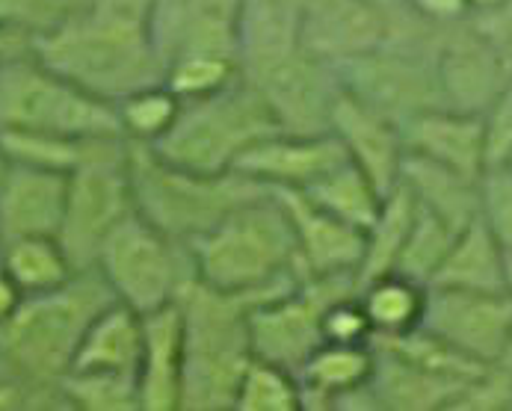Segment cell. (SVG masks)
Returning <instances> with one entry per match:
<instances>
[{"mask_svg":"<svg viewBox=\"0 0 512 411\" xmlns=\"http://www.w3.org/2000/svg\"><path fill=\"white\" fill-rule=\"evenodd\" d=\"M279 131L282 125L264 95L240 74L217 92L184 98L172 128L148 148L175 166L222 175L234 172L252 145Z\"/></svg>","mask_w":512,"mask_h":411,"instance_id":"cell-4","label":"cell"},{"mask_svg":"<svg viewBox=\"0 0 512 411\" xmlns=\"http://www.w3.org/2000/svg\"><path fill=\"white\" fill-rule=\"evenodd\" d=\"M373 343L376 352V370L370 379V391L376 400V409L400 411H433L453 409L462 391L474 382H462L453 376H444L439 370L391 349L382 343Z\"/></svg>","mask_w":512,"mask_h":411,"instance_id":"cell-21","label":"cell"},{"mask_svg":"<svg viewBox=\"0 0 512 411\" xmlns=\"http://www.w3.org/2000/svg\"><path fill=\"white\" fill-rule=\"evenodd\" d=\"M267 296L225 293L190 278L175 305L184 323L181 411H231L237 385L252 364L249 311Z\"/></svg>","mask_w":512,"mask_h":411,"instance_id":"cell-3","label":"cell"},{"mask_svg":"<svg viewBox=\"0 0 512 411\" xmlns=\"http://www.w3.org/2000/svg\"><path fill=\"white\" fill-rule=\"evenodd\" d=\"M193 278L243 296H276L302 281L291 216L270 190L187 243Z\"/></svg>","mask_w":512,"mask_h":411,"instance_id":"cell-2","label":"cell"},{"mask_svg":"<svg viewBox=\"0 0 512 411\" xmlns=\"http://www.w3.org/2000/svg\"><path fill=\"white\" fill-rule=\"evenodd\" d=\"M234 411H302V388L296 373L252 358L237 385Z\"/></svg>","mask_w":512,"mask_h":411,"instance_id":"cell-33","label":"cell"},{"mask_svg":"<svg viewBox=\"0 0 512 411\" xmlns=\"http://www.w3.org/2000/svg\"><path fill=\"white\" fill-rule=\"evenodd\" d=\"M474 24L483 30V36L495 45V51L504 57L507 69L512 71V0L501 3L498 9L492 12H483V15H471Z\"/></svg>","mask_w":512,"mask_h":411,"instance_id":"cell-38","label":"cell"},{"mask_svg":"<svg viewBox=\"0 0 512 411\" xmlns=\"http://www.w3.org/2000/svg\"><path fill=\"white\" fill-rule=\"evenodd\" d=\"M459 231L462 228H453L447 219H441L439 213L415 202V219H412L409 237L400 249L394 273H403L421 284H430V278L439 270V264L444 261V255Z\"/></svg>","mask_w":512,"mask_h":411,"instance_id":"cell-32","label":"cell"},{"mask_svg":"<svg viewBox=\"0 0 512 411\" xmlns=\"http://www.w3.org/2000/svg\"><path fill=\"white\" fill-rule=\"evenodd\" d=\"M391 12L370 0H302V45L341 66L385 42Z\"/></svg>","mask_w":512,"mask_h":411,"instance_id":"cell-17","label":"cell"},{"mask_svg":"<svg viewBox=\"0 0 512 411\" xmlns=\"http://www.w3.org/2000/svg\"><path fill=\"white\" fill-rule=\"evenodd\" d=\"M184 323L178 305L143 314V352L137 367L140 411H181Z\"/></svg>","mask_w":512,"mask_h":411,"instance_id":"cell-20","label":"cell"},{"mask_svg":"<svg viewBox=\"0 0 512 411\" xmlns=\"http://www.w3.org/2000/svg\"><path fill=\"white\" fill-rule=\"evenodd\" d=\"M92 270L104 278L113 299L137 314L172 305L193 278L187 246L166 237L137 210L104 240Z\"/></svg>","mask_w":512,"mask_h":411,"instance_id":"cell-9","label":"cell"},{"mask_svg":"<svg viewBox=\"0 0 512 411\" xmlns=\"http://www.w3.org/2000/svg\"><path fill=\"white\" fill-rule=\"evenodd\" d=\"M436 74L444 107L483 113L512 71L474 18L447 24L436 42Z\"/></svg>","mask_w":512,"mask_h":411,"instance_id":"cell-13","label":"cell"},{"mask_svg":"<svg viewBox=\"0 0 512 411\" xmlns=\"http://www.w3.org/2000/svg\"><path fill=\"white\" fill-rule=\"evenodd\" d=\"M480 219L512 264V166H489L480 178Z\"/></svg>","mask_w":512,"mask_h":411,"instance_id":"cell-35","label":"cell"},{"mask_svg":"<svg viewBox=\"0 0 512 411\" xmlns=\"http://www.w3.org/2000/svg\"><path fill=\"white\" fill-rule=\"evenodd\" d=\"M510 166H512V163H510Z\"/></svg>","mask_w":512,"mask_h":411,"instance_id":"cell-46","label":"cell"},{"mask_svg":"<svg viewBox=\"0 0 512 411\" xmlns=\"http://www.w3.org/2000/svg\"><path fill=\"white\" fill-rule=\"evenodd\" d=\"M486 134V169L512 163V74L492 104L480 113Z\"/></svg>","mask_w":512,"mask_h":411,"instance_id":"cell-37","label":"cell"},{"mask_svg":"<svg viewBox=\"0 0 512 411\" xmlns=\"http://www.w3.org/2000/svg\"><path fill=\"white\" fill-rule=\"evenodd\" d=\"M128 175L134 210L178 243H190L243 202L270 193L240 172H193L154 154L148 145H128Z\"/></svg>","mask_w":512,"mask_h":411,"instance_id":"cell-5","label":"cell"},{"mask_svg":"<svg viewBox=\"0 0 512 411\" xmlns=\"http://www.w3.org/2000/svg\"><path fill=\"white\" fill-rule=\"evenodd\" d=\"M302 193L317 207L329 210L332 216H338V219H344L362 231L376 219L382 199H385V193L353 160L341 163L338 169H332L329 175H323L320 181H314Z\"/></svg>","mask_w":512,"mask_h":411,"instance_id":"cell-28","label":"cell"},{"mask_svg":"<svg viewBox=\"0 0 512 411\" xmlns=\"http://www.w3.org/2000/svg\"><path fill=\"white\" fill-rule=\"evenodd\" d=\"M178 110H181V98L163 80L116 101L122 137L137 145H154L172 128Z\"/></svg>","mask_w":512,"mask_h":411,"instance_id":"cell-30","label":"cell"},{"mask_svg":"<svg viewBox=\"0 0 512 411\" xmlns=\"http://www.w3.org/2000/svg\"><path fill=\"white\" fill-rule=\"evenodd\" d=\"M291 216L302 278H356L365 261V231L317 207L302 190H273Z\"/></svg>","mask_w":512,"mask_h":411,"instance_id":"cell-14","label":"cell"},{"mask_svg":"<svg viewBox=\"0 0 512 411\" xmlns=\"http://www.w3.org/2000/svg\"><path fill=\"white\" fill-rule=\"evenodd\" d=\"M412 219H415V199L403 184H397L382 199L376 219L365 228V261L359 270V284H365L376 275L394 273L400 249L409 237Z\"/></svg>","mask_w":512,"mask_h":411,"instance_id":"cell-29","label":"cell"},{"mask_svg":"<svg viewBox=\"0 0 512 411\" xmlns=\"http://www.w3.org/2000/svg\"><path fill=\"white\" fill-rule=\"evenodd\" d=\"M427 287L456 290H510V261L480 213L453 237Z\"/></svg>","mask_w":512,"mask_h":411,"instance_id":"cell-23","label":"cell"},{"mask_svg":"<svg viewBox=\"0 0 512 411\" xmlns=\"http://www.w3.org/2000/svg\"><path fill=\"white\" fill-rule=\"evenodd\" d=\"M501 3H507V0H471V12H474V15H483V12L498 9Z\"/></svg>","mask_w":512,"mask_h":411,"instance_id":"cell-42","label":"cell"},{"mask_svg":"<svg viewBox=\"0 0 512 411\" xmlns=\"http://www.w3.org/2000/svg\"><path fill=\"white\" fill-rule=\"evenodd\" d=\"M30 39H33V33H30V30L0 24V60H3V57H9V54H15V51L30 48Z\"/></svg>","mask_w":512,"mask_h":411,"instance_id":"cell-41","label":"cell"},{"mask_svg":"<svg viewBox=\"0 0 512 411\" xmlns=\"http://www.w3.org/2000/svg\"><path fill=\"white\" fill-rule=\"evenodd\" d=\"M436 42H418L406 27L397 24V12H391L385 42L335 66L338 80L347 92L403 125L415 113L444 107L436 74Z\"/></svg>","mask_w":512,"mask_h":411,"instance_id":"cell-7","label":"cell"},{"mask_svg":"<svg viewBox=\"0 0 512 411\" xmlns=\"http://www.w3.org/2000/svg\"><path fill=\"white\" fill-rule=\"evenodd\" d=\"M237 77H240V66L234 60L214 54H175L163 69V83L181 101L217 92Z\"/></svg>","mask_w":512,"mask_h":411,"instance_id":"cell-34","label":"cell"},{"mask_svg":"<svg viewBox=\"0 0 512 411\" xmlns=\"http://www.w3.org/2000/svg\"><path fill=\"white\" fill-rule=\"evenodd\" d=\"M128 139H101L89 157L69 172L60 246L74 270H92L104 240L134 213L128 175Z\"/></svg>","mask_w":512,"mask_h":411,"instance_id":"cell-8","label":"cell"},{"mask_svg":"<svg viewBox=\"0 0 512 411\" xmlns=\"http://www.w3.org/2000/svg\"><path fill=\"white\" fill-rule=\"evenodd\" d=\"M347 160L350 157L341 139L332 131H320V134L279 131L252 145L237 160L234 172L258 181L267 190H305Z\"/></svg>","mask_w":512,"mask_h":411,"instance_id":"cell-15","label":"cell"},{"mask_svg":"<svg viewBox=\"0 0 512 411\" xmlns=\"http://www.w3.org/2000/svg\"><path fill=\"white\" fill-rule=\"evenodd\" d=\"M0 267L24 296L63 287L77 270L57 237H15L0 240Z\"/></svg>","mask_w":512,"mask_h":411,"instance_id":"cell-27","label":"cell"},{"mask_svg":"<svg viewBox=\"0 0 512 411\" xmlns=\"http://www.w3.org/2000/svg\"><path fill=\"white\" fill-rule=\"evenodd\" d=\"M143 352V314L113 299L89 323L77 346L72 370H104L137 376Z\"/></svg>","mask_w":512,"mask_h":411,"instance_id":"cell-24","label":"cell"},{"mask_svg":"<svg viewBox=\"0 0 512 411\" xmlns=\"http://www.w3.org/2000/svg\"><path fill=\"white\" fill-rule=\"evenodd\" d=\"M9 169H12V160H9L6 145H3V139H0V184H3V178L9 175Z\"/></svg>","mask_w":512,"mask_h":411,"instance_id":"cell-44","label":"cell"},{"mask_svg":"<svg viewBox=\"0 0 512 411\" xmlns=\"http://www.w3.org/2000/svg\"><path fill=\"white\" fill-rule=\"evenodd\" d=\"M329 131L341 139L347 157L388 196L403 175L406 145L400 125L341 86L329 113Z\"/></svg>","mask_w":512,"mask_h":411,"instance_id":"cell-16","label":"cell"},{"mask_svg":"<svg viewBox=\"0 0 512 411\" xmlns=\"http://www.w3.org/2000/svg\"><path fill=\"white\" fill-rule=\"evenodd\" d=\"M243 77L264 95L282 131L288 134L329 131V113L335 95L341 92V80L332 63L314 57L308 48H299Z\"/></svg>","mask_w":512,"mask_h":411,"instance_id":"cell-12","label":"cell"},{"mask_svg":"<svg viewBox=\"0 0 512 411\" xmlns=\"http://www.w3.org/2000/svg\"><path fill=\"white\" fill-rule=\"evenodd\" d=\"M21 299H24V293H21L18 284L9 278V273L0 267V323H6V320L15 314V308L21 305Z\"/></svg>","mask_w":512,"mask_h":411,"instance_id":"cell-40","label":"cell"},{"mask_svg":"<svg viewBox=\"0 0 512 411\" xmlns=\"http://www.w3.org/2000/svg\"><path fill=\"white\" fill-rule=\"evenodd\" d=\"M110 302L113 293L95 270H77L57 290L24 296L0 323V376L21 382L42 406H63L60 382L89 323Z\"/></svg>","mask_w":512,"mask_h":411,"instance_id":"cell-1","label":"cell"},{"mask_svg":"<svg viewBox=\"0 0 512 411\" xmlns=\"http://www.w3.org/2000/svg\"><path fill=\"white\" fill-rule=\"evenodd\" d=\"M406 154L439 163L450 172L480 181L486 172L483 116L453 107H430L400 125Z\"/></svg>","mask_w":512,"mask_h":411,"instance_id":"cell-18","label":"cell"},{"mask_svg":"<svg viewBox=\"0 0 512 411\" xmlns=\"http://www.w3.org/2000/svg\"><path fill=\"white\" fill-rule=\"evenodd\" d=\"M400 184L415 196V202L430 207L453 228H465L480 213V181L450 172L439 163L406 154Z\"/></svg>","mask_w":512,"mask_h":411,"instance_id":"cell-25","label":"cell"},{"mask_svg":"<svg viewBox=\"0 0 512 411\" xmlns=\"http://www.w3.org/2000/svg\"><path fill=\"white\" fill-rule=\"evenodd\" d=\"M353 290H359L356 278H302L288 290L252 305L249 338L255 358L299 373L323 346L326 305Z\"/></svg>","mask_w":512,"mask_h":411,"instance_id":"cell-10","label":"cell"},{"mask_svg":"<svg viewBox=\"0 0 512 411\" xmlns=\"http://www.w3.org/2000/svg\"><path fill=\"white\" fill-rule=\"evenodd\" d=\"M0 134L104 139L122 137V128L113 101L92 95L24 48L0 60Z\"/></svg>","mask_w":512,"mask_h":411,"instance_id":"cell-6","label":"cell"},{"mask_svg":"<svg viewBox=\"0 0 512 411\" xmlns=\"http://www.w3.org/2000/svg\"><path fill=\"white\" fill-rule=\"evenodd\" d=\"M409 9L436 24V27H447V24H459L465 18H471V0H409Z\"/></svg>","mask_w":512,"mask_h":411,"instance_id":"cell-39","label":"cell"},{"mask_svg":"<svg viewBox=\"0 0 512 411\" xmlns=\"http://www.w3.org/2000/svg\"><path fill=\"white\" fill-rule=\"evenodd\" d=\"M359 302L376 335L415 332L427 308V284L403 273H385L359 284Z\"/></svg>","mask_w":512,"mask_h":411,"instance_id":"cell-26","label":"cell"},{"mask_svg":"<svg viewBox=\"0 0 512 411\" xmlns=\"http://www.w3.org/2000/svg\"><path fill=\"white\" fill-rule=\"evenodd\" d=\"M69 172L12 163L0 184V240L57 237L66 213Z\"/></svg>","mask_w":512,"mask_h":411,"instance_id":"cell-19","label":"cell"},{"mask_svg":"<svg viewBox=\"0 0 512 411\" xmlns=\"http://www.w3.org/2000/svg\"><path fill=\"white\" fill-rule=\"evenodd\" d=\"M373 326L359 302V290L332 299L323 311V343H370Z\"/></svg>","mask_w":512,"mask_h":411,"instance_id":"cell-36","label":"cell"},{"mask_svg":"<svg viewBox=\"0 0 512 411\" xmlns=\"http://www.w3.org/2000/svg\"><path fill=\"white\" fill-rule=\"evenodd\" d=\"M66 409L80 411H140L137 376L104 370H69L60 382Z\"/></svg>","mask_w":512,"mask_h":411,"instance_id":"cell-31","label":"cell"},{"mask_svg":"<svg viewBox=\"0 0 512 411\" xmlns=\"http://www.w3.org/2000/svg\"><path fill=\"white\" fill-rule=\"evenodd\" d=\"M510 290H512V264H510Z\"/></svg>","mask_w":512,"mask_h":411,"instance_id":"cell-45","label":"cell"},{"mask_svg":"<svg viewBox=\"0 0 512 411\" xmlns=\"http://www.w3.org/2000/svg\"><path fill=\"white\" fill-rule=\"evenodd\" d=\"M421 329L477 364L512 358V290L427 287Z\"/></svg>","mask_w":512,"mask_h":411,"instance_id":"cell-11","label":"cell"},{"mask_svg":"<svg viewBox=\"0 0 512 411\" xmlns=\"http://www.w3.org/2000/svg\"><path fill=\"white\" fill-rule=\"evenodd\" d=\"M376 370L373 343H323L296 373L302 409H338L370 385Z\"/></svg>","mask_w":512,"mask_h":411,"instance_id":"cell-22","label":"cell"},{"mask_svg":"<svg viewBox=\"0 0 512 411\" xmlns=\"http://www.w3.org/2000/svg\"><path fill=\"white\" fill-rule=\"evenodd\" d=\"M370 3H376L385 12H397V9H406L409 6V0H370Z\"/></svg>","mask_w":512,"mask_h":411,"instance_id":"cell-43","label":"cell"}]
</instances>
